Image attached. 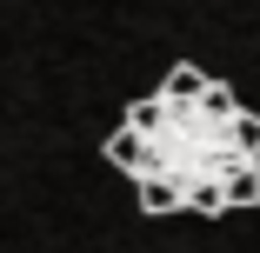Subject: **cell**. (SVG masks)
Masks as SVG:
<instances>
[{"instance_id":"cell-1","label":"cell","mask_w":260,"mask_h":253,"mask_svg":"<svg viewBox=\"0 0 260 253\" xmlns=\"http://www.w3.org/2000/svg\"><path fill=\"white\" fill-rule=\"evenodd\" d=\"M107 160L134 180L140 213H240L260 207V114L234 87L180 60L134 100Z\"/></svg>"}]
</instances>
